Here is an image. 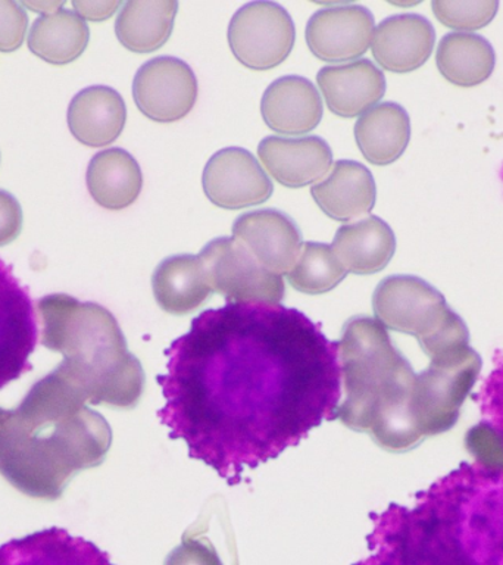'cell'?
Instances as JSON below:
<instances>
[{
    "instance_id": "1",
    "label": "cell",
    "mask_w": 503,
    "mask_h": 565,
    "mask_svg": "<svg viewBox=\"0 0 503 565\" xmlns=\"http://www.w3.org/2000/svg\"><path fill=\"white\" fill-rule=\"evenodd\" d=\"M340 343L298 309L228 302L194 318L168 349L158 375V418L189 457L238 484L338 418Z\"/></svg>"
},
{
    "instance_id": "2",
    "label": "cell",
    "mask_w": 503,
    "mask_h": 565,
    "mask_svg": "<svg viewBox=\"0 0 503 565\" xmlns=\"http://www.w3.org/2000/svg\"><path fill=\"white\" fill-rule=\"evenodd\" d=\"M371 520L368 546L396 565H503V468L462 462Z\"/></svg>"
},
{
    "instance_id": "3",
    "label": "cell",
    "mask_w": 503,
    "mask_h": 565,
    "mask_svg": "<svg viewBox=\"0 0 503 565\" xmlns=\"http://www.w3.org/2000/svg\"><path fill=\"white\" fill-rule=\"evenodd\" d=\"M374 312L388 329L413 334L430 360L470 347L467 324L445 296L422 278H384L374 294Z\"/></svg>"
},
{
    "instance_id": "4",
    "label": "cell",
    "mask_w": 503,
    "mask_h": 565,
    "mask_svg": "<svg viewBox=\"0 0 503 565\" xmlns=\"http://www.w3.org/2000/svg\"><path fill=\"white\" fill-rule=\"evenodd\" d=\"M480 371L479 353L467 347L431 360L418 374L414 415L424 437L449 431L457 424Z\"/></svg>"
},
{
    "instance_id": "5",
    "label": "cell",
    "mask_w": 503,
    "mask_h": 565,
    "mask_svg": "<svg viewBox=\"0 0 503 565\" xmlns=\"http://www.w3.org/2000/svg\"><path fill=\"white\" fill-rule=\"evenodd\" d=\"M197 256L211 289L229 302L278 303L282 299L281 276L264 268L237 238H214Z\"/></svg>"
},
{
    "instance_id": "6",
    "label": "cell",
    "mask_w": 503,
    "mask_h": 565,
    "mask_svg": "<svg viewBox=\"0 0 503 565\" xmlns=\"http://www.w3.org/2000/svg\"><path fill=\"white\" fill-rule=\"evenodd\" d=\"M289 12L274 2H252L234 13L228 25L233 55L246 68L267 71L282 64L295 44Z\"/></svg>"
},
{
    "instance_id": "7",
    "label": "cell",
    "mask_w": 503,
    "mask_h": 565,
    "mask_svg": "<svg viewBox=\"0 0 503 565\" xmlns=\"http://www.w3.org/2000/svg\"><path fill=\"white\" fill-rule=\"evenodd\" d=\"M39 342L38 317L29 291L0 259V391L33 370Z\"/></svg>"
},
{
    "instance_id": "8",
    "label": "cell",
    "mask_w": 503,
    "mask_h": 565,
    "mask_svg": "<svg viewBox=\"0 0 503 565\" xmlns=\"http://www.w3.org/2000/svg\"><path fill=\"white\" fill-rule=\"evenodd\" d=\"M132 97L140 113L152 121H179L196 104V75L176 57H154L137 71Z\"/></svg>"
},
{
    "instance_id": "9",
    "label": "cell",
    "mask_w": 503,
    "mask_h": 565,
    "mask_svg": "<svg viewBox=\"0 0 503 565\" xmlns=\"http://www.w3.org/2000/svg\"><path fill=\"white\" fill-rule=\"evenodd\" d=\"M203 192L223 210L260 205L272 194V183L246 149L227 148L207 161L202 177Z\"/></svg>"
},
{
    "instance_id": "10",
    "label": "cell",
    "mask_w": 503,
    "mask_h": 565,
    "mask_svg": "<svg viewBox=\"0 0 503 565\" xmlns=\"http://www.w3.org/2000/svg\"><path fill=\"white\" fill-rule=\"evenodd\" d=\"M373 35V13L361 4L321 9L307 25L309 51L325 62L356 60L368 51Z\"/></svg>"
},
{
    "instance_id": "11",
    "label": "cell",
    "mask_w": 503,
    "mask_h": 565,
    "mask_svg": "<svg viewBox=\"0 0 503 565\" xmlns=\"http://www.w3.org/2000/svg\"><path fill=\"white\" fill-rule=\"evenodd\" d=\"M233 237L245 245L264 268L278 276L293 268L303 246L302 233L295 221L274 210L238 216L233 225Z\"/></svg>"
},
{
    "instance_id": "12",
    "label": "cell",
    "mask_w": 503,
    "mask_h": 565,
    "mask_svg": "<svg viewBox=\"0 0 503 565\" xmlns=\"http://www.w3.org/2000/svg\"><path fill=\"white\" fill-rule=\"evenodd\" d=\"M258 157L269 175L290 189L315 183L333 166L330 146L317 136L303 139L267 137L258 146Z\"/></svg>"
},
{
    "instance_id": "13",
    "label": "cell",
    "mask_w": 503,
    "mask_h": 565,
    "mask_svg": "<svg viewBox=\"0 0 503 565\" xmlns=\"http://www.w3.org/2000/svg\"><path fill=\"white\" fill-rule=\"evenodd\" d=\"M0 565H114L109 555L64 529L40 530L0 546Z\"/></svg>"
},
{
    "instance_id": "14",
    "label": "cell",
    "mask_w": 503,
    "mask_h": 565,
    "mask_svg": "<svg viewBox=\"0 0 503 565\" xmlns=\"http://www.w3.org/2000/svg\"><path fill=\"white\" fill-rule=\"evenodd\" d=\"M436 43L431 22L417 13L384 20L373 35V55L384 70L410 73L426 64Z\"/></svg>"
},
{
    "instance_id": "15",
    "label": "cell",
    "mask_w": 503,
    "mask_h": 565,
    "mask_svg": "<svg viewBox=\"0 0 503 565\" xmlns=\"http://www.w3.org/2000/svg\"><path fill=\"white\" fill-rule=\"evenodd\" d=\"M318 87L331 113L355 118L374 108L386 93V78L373 62L325 66L317 75Z\"/></svg>"
},
{
    "instance_id": "16",
    "label": "cell",
    "mask_w": 503,
    "mask_h": 565,
    "mask_svg": "<svg viewBox=\"0 0 503 565\" xmlns=\"http://www.w3.org/2000/svg\"><path fill=\"white\" fill-rule=\"evenodd\" d=\"M322 113L320 93L299 75L276 79L260 100L265 124L280 135L298 136L313 130L321 122Z\"/></svg>"
},
{
    "instance_id": "17",
    "label": "cell",
    "mask_w": 503,
    "mask_h": 565,
    "mask_svg": "<svg viewBox=\"0 0 503 565\" xmlns=\"http://www.w3.org/2000/svg\"><path fill=\"white\" fill-rule=\"evenodd\" d=\"M127 108L114 88L92 86L77 93L68 106L71 135L90 148L117 140L126 126Z\"/></svg>"
},
{
    "instance_id": "18",
    "label": "cell",
    "mask_w": 503,
    "mask_h": 565,
    "mask_svg": "<svg viewBox=\"0 0 503 565\" xmlns=\"http://www.w3.org/2000/svg\"><path fill=\"white\" fill-rule=\"evenodd\" d=\"M311 194L327 216L349 221L373 211L377 188L368 168L342 159L324 181L313 185Z\"/></svg>"
},
{
    "instance_id": "19",
    "label": "cell",
    "mask_w": 503,
    "mask_h": 565,
    "mask_svg": "<svg viewBox=\"0 0 503 565\" xmlns=\"http://www.w3.org/2000/svg\"><path fill=\"white\" fill-rule=\"evenodd\" d=\"M331 247L346 271L374 274L390 263L396 250V237L386 221L371 215L342 225Z\"/></svg>"
},
{
    "instance_id": "20",
    "label": "cell",
    "mask_w": 503,
    "mask_h": 565,
    "mask_svg": "<svg viewBox=\"0 0 503 565\" xmlns=\"http://www.w3.org/2000/svg\"><path fill=\"white\" fill-rule=\"evenodd\" d=\"M86 183L93 201L110 211L132 205L143 188L139 163L127 150H101L88 163Z\"/></svg>"
},
{
    "instance_id": "21",
    "label": "cell",
    "mask_w": 503,
    "mask_h": 565,
    "mask_svg": "<svg viewBox=\"0 0 503 565\" xmlns=\"http://www.w3.org/2000/svg\"><path fill=\"white\" fill-rule=\"evenodd\" d=\"M357 148L373 166L397 161L408 148L409 115L400 105L384 102L366 110L355 124Z\"/></svg>"
},
{
    "instance_id": "22",
    "label": "cell",
    "mask_w": 503,
    "mask_h": 565,
    "mask_svg": "<svg viewBox=\"0 0 503 565\" xmlns=\"http://www.w3.org/2000/svg\"><path fill=\"white\" fill-rule=\"evenodd\" d=\"M176 11L175 0H130L118 13L115 34L128 51H158L170 39Z\"/></svg>"
},
{
    "instance_id": "23",
    "label": "cell",
    "mask_w": 503,
    "mask_h": 565,
    "mask_svg": "<svg viewBox=\"0 0 503 565\" xmlns=\"http://www.w3.org/2000/svg\"><path fill=\"white\" fill-rule=\"evenodd\" d=\"M152 282L158 303L179 316L201 307L212 290L201 258L193 255L163 259L154 269Z\"/></svg>"
},
{
    "instance_id": "24",
    "label": "cell",
    "mask_w": 503,
    "mask_h": 565,
    "mask_svg": "<svg viewBox=\"0 0 503 565\" xmlns=\"http://www.w3.org/2000/svg\"><path fill=\"white\" fill-rule=\"evenodd\" d=\"M90 30L77 12L68 9L42 15L31 25L30 51L53 65H66L86 51Z\"/></svg>"
},
{
    "instance_id": "25",
    "label": "cell",
    "mask_w": 503,
    "mask_h": 565,
    "mask_svg": "<svg viewBox=\"0 0 503 565\" xmlns=\"http://www.w3.org/2000/svg\"><path fill=\"white\" fill-rule=\"evenodd\" d=\"M437 68L449 83L474 87L493 74L496 55L492 44L481 35L450 33L437 47Z\"/></svg>"
},
{
    "instance_id": "26",
    "label": "cell",
    "mask_w": 503,
    "mask_h": 565,
    "mask_svg": "<svg viewBox=\"0 0 503 565\" xmlns=\"http://www.w3.org/2000/svg\"><path fill=\"white\" fill-rule=\"evenodd\" d=\"M346 274V269L334 255L333 247L324 243L307 242L287 277L295 289L318 295L333 289Z\"/></svg>"
},
{
    "instance_id": "27",
    "label": "cell",
    "mask_w": 503,
    "mask_h": 565,
    "mask_svg": "<svg viewBox=\"0 0 503 565\" xmlns=\"http://www.w3.org/2000/svg\"><path fill=\"white\" fill-rule=\"evenodd\" d=\"M437 20L448 29L475 31L490 24L496 17V0H435L431 3Z\"/></svg>"
},
{
    "instance_id": "28",
    "label": "cell",
    "mask_w": 503,
    "mask_h": 565,
    "mask_svg": "<svg viewBox=\"0 0 503 565\" xmlns=\"http://www.w3.org/2000/svg\"><path fill=\"white\" fill-rule=\"evenodd\" d=\"M494 369L484 380L483 386L475 393L474 399L481 414L503 444V349L493 358Z\"/></svg>"
},
{
    "instance_id": "29",
    "label": "cell",
    "mask_w": 503,
    "mask_h": 565,
    "mask_svg": "<svg viewBox=\"0 0 503 565\" xmlns=\"http://www.w3.org/2000/svg\"><path fill=\"white\" fill-rule=\"evenodd\" d=\"M29 17L13 0H0V52H15L24 43Z\"/></svg>"
},
{
    "instance_id": "30",
    "label": "cell",
    "mask_w": 503,
    "mask_h": 565,
    "mask_svg": "<svg viewBox=\"0 0 503 565\" xmlns=\"http://www.w3.org/2000/svg\"><path fill=\"white\" fill-rule=\"evenodd\" d=\"M20 202L7 190L0 189V247L9 245L20 236L22 230Z\"/></svg>"
},
{
    "instance_id": "31",
    "label": "cell",
    "mask_w": 503,
    "mask_h": 565,
    "mask_svg": "<svg viewBox=\"0 0 503 565\" xmlns=\"http://www.w3.org/2000/svg\"><path fill=\"white\" fill-rule=\"evenodd\" d=\"M165 565H223L210 546L201 543L184 542L168 556Z\"/></svg>"
},
{
    "instance_id": "32",
    "label": "cell",
    "mask_w": 503,
    "mask_h": 565,
    "mask_svg": "<svg viewBox=\"0 0 503 565\" xmlns=\"http://www.w3.org/2000/svg\"><path fill=\"white\" fill-rule=\"evenodd\" d=\"M73 7L84 21H104L113 17L122 3L115 0H75Z\"/></svg>"
},
{
    "instance_id": "33",
    "label": "cell",
    "mask_w": 503,
    "mask_h": 565,
    "mask_svg": "<svg viewBox=\"0 0 503 565\" xmlns=\"http://www.w3.org/2000/svg\"><path fill=\"white\" fill-rule=\"evenodd\" d=\"M64 2H24L22 7L31 9V11L51 15V13L60 11L64 7Z\"/></svg>"
},
{
    "instance_id": "34",
    "label": "cell",
    "mask_w": 503,
    "mask_h": 565,
    "mask_svg": "<svg viewBox=\"0 0 503 565\" xmlns=\"http://www.w3.org/2000/svg\"><path fill=\"white\" fill-rule=\"evenodd\" d=\"M353 565H395L392 561H388L386 556L378 554V552H373V555L368 556V558L360 561V563Z\"/></svg>"
},
{
    "instance_id": "35",
    "label": "cell",
    "mask_w": 503,
    "mask_h": 565,
    "mask_svg": "<svg viewBox=\"0 0 503 565\" xmlns=\"http://www.w3.org/2000/svg\"><path fill=\"white\" fill-rule=\"evenodd\" d=\"M501 177H502V183H503V167H502Z\"/></svg>"
}]
</instances>
